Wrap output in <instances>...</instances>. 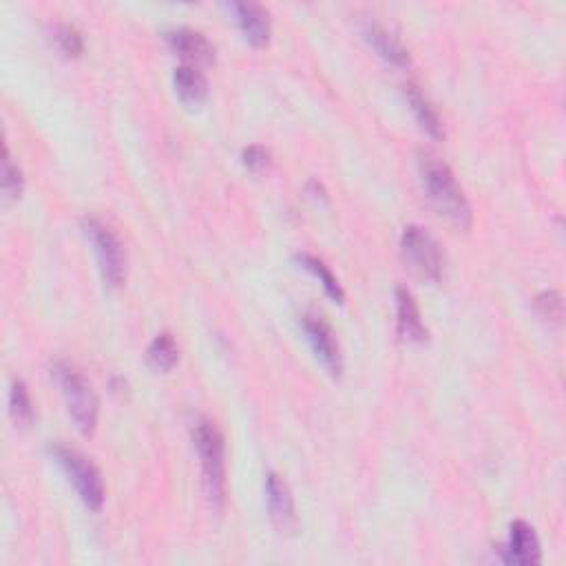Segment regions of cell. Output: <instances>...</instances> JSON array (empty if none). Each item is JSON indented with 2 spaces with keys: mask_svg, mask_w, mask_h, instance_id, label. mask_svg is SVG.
Listing matches in <instances>:
<instances>
[{
  "mask_svg": "<svg viewBox=\"0 0 566 566\" xmlns=\"http://www.w3.org/2000/svg\"><path fill=\"white\" fill-rule=\"evenodd\" d=\"M416 166L429 204L436 208V213L456 228L467 230L471 226V206L454 171L432 151H418Z\"/></svg>",
  "mask_w": 566,
  "mask_h": 566,
  "instance_id": "obj_1",
  "label": "cell"
},
{
  "mask_svg": "<svg viewBox=\"0 0 566 566\" xmlns=\"http://www.w3.org/2000/svg\"><path fill=\"white\" fill-rule=\"evenodd\" d=\"M193 443L202 460V485L213 509L226 502V445L217 425L208 418H197L193 425Z\"/></svg>",
  "mask_w": 566,
  "mask_h": 566,
  "instance_id": "obj_2",
  "label": "cell"
},
{
  "mask_svg": "<svg viewBox=\"0 0 566 566\" xmlns=\"http://www.w3.org/2000/svg\"><path fill=\"white\" fill-rule=\"evenodd\" d=\"M51 376L56 379L62 396H65L67 410L73 418V423H76L78 432L82 436H91L96 432L98 412H100L98 396L93 392L91 383L73 368V365L65 361H56L51 365Z\"/></svg>",
  "mask_w": 566,
  "mask_h": 566,
  "instance_id": "obj_3",
  "label": "cell"
},
{
  "mask_svg": "<svg viewBox=\"0 0 566 566\" xmlns=\"http://www.w3.org/2000/svg\"><path fill=\"white\" fill-rule=\"evenodd\" d=\"M51 456L56 458V463L65 471L67 478L76 487L80 500L91 511H100L104 505V482L100 469L91 463L87 456H82L80 452L65 445H51L49 447Z\"/></svg>",
  "mask_w": 566,
  "mask_h": 566,
  "instance_id": "obj_4",
  "label": "cell"
},
{
  "mask_svg": "<svg viewBox=\"0 0 566 566\" xmlns=\"http://www.w3.org/2000/svg\"><path fill=\"white\" fill-rule=\"evenodd\" d=\"M82 230H85L89 244L93 246L104 281L113 288L122 286L124 279H127V253H124L118 235L96 217L82 219Z\"/></svg>",
  "mask_w": 566,
  "mask_h": 566,
  "instance_id": "obj_5",
  "label": "cell"
},
{
  "mask_svg": "<svg viewBox=\"0 0 566 566\" xmlns=\"http://www.w3.org/2000/svg\"><path fill=\"white\" fill-rule=\"evenodd\" d=\"M401 255L416 277L440 281L443 277V253L436 239L421 226H407L401 237Z\"/></svg>",
  "mask_w": 566,
  "mask_h": 566,
  "instance_id": "obj_6",
  "label": "cell"
},
{
  "mask_svg": "<svg viewBox=\"0 0 566 566\" xmlns=\"http://www.w3.org/2000/svg\"><path fill=\"white\" fill-rule=\"evenodd\" d=\"M301 326L323 368H326L334 379H339L343 372V356L337 334H334L330 323L317 312H306L301 319Z\"/></svg>",
  "mask_w": 566,
  "mask_h": 566,
  "instance_id": "obj_7",
  "label": "cell"
},
{
  "mask_svg": "<svg viewBox=\"0 0 566 566\" xmlns=\"http://www.w3.org/2000/svg\"><path fill=\"white\" fill-rule=\"evenodd\" d=\"M266 500H268V513L270 520L275 524L279 533H292L297 529V509H295V498L290 494L288 482L275 471H270L266 478Z\"/></svg>",
  "mask_w": 566,
  "mask_h": 566,
  "instance_id": "obj_8",
  "label": "cell"
},
{
  "mask_svg": "<svg viewBox=\"0 0 566 566\" xmlns=\"http://www.w3.org/2000/svg\"><path fill=\"white\" fill-rule=\"evenodd\" d=\"M166 45L175 51L177 56L186 60V65H211L215 60V47L204 34L195 29L180 27L166 31Z\"/></svg>",
  "mask_w": 566,
  "mask_h": 566,
  "instance_id": "obj_9",
  "label": "cell"
},
{
  "mask_svg": "<svg viewBox=\"0 0 566 566\" xmlns=\"http://www.w3.org/2000/svg\"><path fill=\"white\" fill-rule=\"evenodd\" d=\"M502 560L507 564H518V566H536L542 560L540 551V540L533 531L531 524L524 520H516L511 524L509 542L502 549Z\"/></svg>",
  "mask_w": 566,
  "mask_h": 566,
  "instance_id": "obj_10",
  "label": "cell"
},
{
  "mask_svg": "<svg viewBox=\"0 0 566 566\" xmlns=\"http://www.w3.org/2000/svg\"><path fill=\"white\" fill-rule=\"evenodd\" d=\"M228 12H233L239 29L253 47H264L270 40V18L268 12L257 3H230Z\"/></svg>",
  "mask_w": 566,
  "mask_h": 566,
  "instance_id": "obj_11",
  "label": "cell"
},
{
  "mask_svg": "<svg viewBox=\"0 0 566 566\" xmlns=\"http://www.w3.org/2000/svg\"><path fill=\"white\" fill-rule=\"evenodd\" d=\"M396 323H398V334H401L405 341L412 343L427 341V328L421 319L418 303L412 292L403 286L396 288Z\"/></svg>",
  "mask_w": 566,
  "mask_h": 566,
  "instance_id": "obj_12",
  "label": "cell"
},
{
  "mask_svg": "<svg viewBox=\"0 0 566 566\" xmlns=\"http://www.w3.org/2000/svg\"><path fill=\"white\" fill-rule=\"evenodd\" d=\"M363 36L368 43L374 47L376 54H379L383 60L390 62L394 67H410V51L398 40L390 29H385L383 25L374 23V20H368L363 25Z\"/></svg>",
  "mask_w": 566,
  "mask_h": 566,
  "instance_id": "obj_13",
  "label": "cell"
},
{
  "mask_svg": "<svg viewBox=\"0 0 566 566\" xmlns=\"http://www.w3.org/2000/svg\"><path fill=\"white\" fill-rule=\"evenodd\" d=\"M405 98H407V102H410L416 122L421 124V129L429 135V138L443 140L445 138L443 122H440L436 109L432 107V102L427 100L425 93L410 82V85H405Z\"/></svg>",
  "mask_w": 566,
  "mask_h": 566,
  "instance_id": "obj_14",
  "label": "cell"
},
{
  "mask_svg": "<svg viewBox=\"0 0 566 566\" xmlns=\"http://www.w3.org/2000/svg\"><path fill=\"white\" fill-rule=\"evenodd\" d=\"M173 85L177 96L186 104H202L208 96V80L204 73L193 65L177 67L173 73Z\"/></svg>",
  "mask_w": 566,
  "mask_h": 566,
  "instance_id": "obj_15",
  "label": "cell"
},
{
  "mask_svg": "<svg viewBox=\"0 0 566 566\" xmlns=\"http://www.w3.org/2000/svg\"><path fill=\"white\" fill-rule=\"evenodd\" d=\"M177 359H180V348L173 339V334L160 332L151 341L149 352H146V361H149L155 372H171L175 368Z\"/></svg>",
  "mask_w": 566,
  "mask_h": 566,
  "instance_id": "obj_16",
  "label": "cell"
},
{
  "mask_svg": "<svg viewBox=\"0 0 566 566\" xmlns=\"http://www.w3.org/2000/svg\"><path fill=\"white\" fill-rule=\"evenodd\" d=\"M295 259L299 261L301 268H306L308 272H312V275L321 281V286H323V290H326V295L330 299H334L337 303L345 301V292L341 288L339 279L332 275V270L326 264H323L319 257L308 255V253H299Z\"/></svg>",
  "mask_w": 566,
  "mask_h": 566,
  "instance_id": "obj_17",
  "label": "cell"
},
{
  "mask_svg": "<svg viewBox=\"0 0 566 566\" xmlns=\"http://www.w3.org/2000/svg\"><path fill=\"white\" fill-rule=\"evenodd\" d=\"M9 412H12L14 421L20 425L34 423V418H36L34 401H31L29 390L23 381L12 383V390H9Z\"/></svg>",
  "mask_w": 566,
  "mask_h": 566,
  "instance_id": "obj_18",
  "label": "cell"
},
{
  "mask_svg": "<svg viewBox=\"0 0 566 566\" xmlns=\"http://www.w3.org/2000/svg\"><path fill=\"white\" fill-rule=\"evenodd\" d=\"M54 38L58 49L69 58H78L85 51V40H82V34L73 25H58Z\"/></svg>",
  "mask_w": 566,
  "mask_h": 566,
  "instance_id": "obj_19",
  "label": "cell"
},
{
  "mask_svg": "<svg viewBox=\"0 0 566 566\" xmlns=\"http://www.w3.org/2000/svg\"><path fill=\"white\" fill-rule=\"evenodd\" d=\"M3 193L7 199H16L23 193V173L12 160V153L5 146L3 151Z\"/></svg>",
  "mask_w": 566,
  "mask_h": 566,
  "instance_id": "obj_20",
  "label": "cell"
},
{
  "mask_svg": "<svg viewBox=\"0 0 566 566\" xmlns=\"http://www.w3.org/2000/svg\"><path fill=\"white\" fill-rule=\"evenodd\" d=\"M536 306H538L542 317H547L555 323H560L562 317H564V303H562L560 292H555V290L542 292V295L536 299Z\"/></svg>",
  "mask_w": 566,
  "mask_h": 566,
  "instance_id": "obj_21",
  "label": "cell"
},
{
  "mask_svg": "<svg viewBox=\"0 0 566 566\" xmlns=\"http://www.w3.org/2000/svg\"><path fill=\"white\" fill-rule=\"evenodd\" d=\"M241 160H244V164L248 166L250 171H264L270 166V153L268 149H264V146H259V144H253V146H248V149L244 151V155H241Z\"/></svg>",
  "mask_w": 566,
  "mask_h": 566,
  "instance_id": "obj_22",
  "label": "cell"
}]
</instances>
